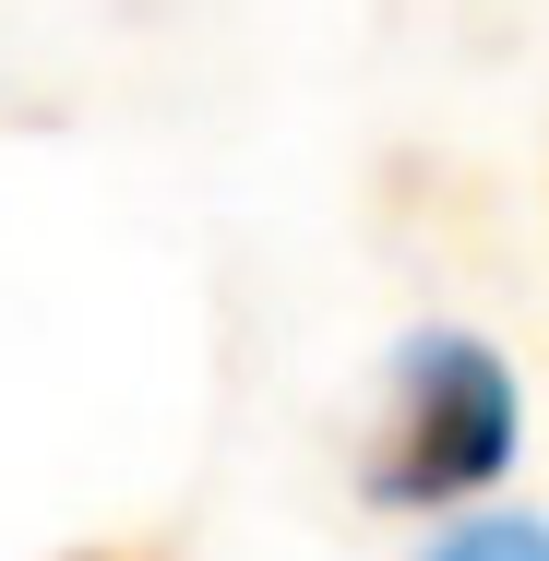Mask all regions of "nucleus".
<instances>
[{
	"label": "nucleus",
	"mask_w": 549,
	"mask_h": 561,
	"mask_svg": "<svg viewBox=\"0 0 549 561\" xmlns=\"http://www.w3.org/2000/svg\"><path fill=\"white\" fill-rule=\"evenodd\" d=\"M514 466V370L478 335H419L394 358V407L370 454V502H466Z\"/></svg>",
	"instance_id": "f257e3e1"
},
{
	"label": "nucleus",
	"mask_w": 549,
	"mask_h": 561,
	"mask_svg": "<svg viewBox=\"0 0 549 561\" xmlns=\"http://www.w3.org/2000/svg\"><path fill=\"white\" fill-rule=\"evenodd\" d=\"M419 561H549V526L538 514H478V526H454V538L419 550Z\"/></svg>",
	"instance_id": "f03ea898"
}]
</instances>
